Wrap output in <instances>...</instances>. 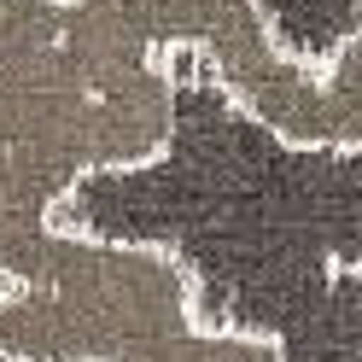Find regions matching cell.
I'll list each match as a JSON object with an SVG mask.
<instances>
[{"mask_svg": "<svg viewBox=\"0 0 362 362\" xmlns=\"http://www.w3.org/2000/svg\"><path fill=\"white\" fill-rule=\"evenodd\" d=\"M175 141L170 53L117 0H0V216L59 222L88 175L146 170Z\"/></svg>", "mask_w": 362, "mask_h": 362, "instance_id": "cell-1", "label": "cell"}, {"mask_svg": "<svg viewBox=\"0 0 362 362\" xmlns=\"http://www.w3.org/2000/svg\"><path fill=\"white\" fill-rule=\"evenodd\" d=\"M141 362H281V351L269 345V339H252V333H228V327H193L170 339V345H158L152 356Z\"/></svg>", "mask_w": 362, "mask_h": 362, "instance_id": "cell-5", "label": "cell"}, {"mask_svg": "<svg viewBox=\"0 0 362 362\" xmlns=\"http://www.w3.org/2000/svg\"><path fill=\"white\" fill-rule=\"evenodd\" d=\"M263 129H275L286 146H315V152H362V0L345 47L333 53L322 76L292 71L269 100L252 105Z\"/></svg>", "mask_w": 362, "mask_h": 362, "instance_id": "cell-4", "label": "cell"}, {"mask_svg": "<svg viewBox=\"0 0 362 362\" xmlns=\"http://www.w3.org/2000/svg\"><path fill=\"white\" fill-rule=\"evenodd\" d=\"M117 6L158 53H211V71L240 111H252L298 71V59L269 30L263 0H117Z\"/></svg>", "mask_w": 362, "mask_h": 362, "instance_id": "cell-3", "label": "cell"}, {"mask_svg": "<svg viewBox=\"0 0 362 362\" xmlns=\"http://www.w3.org/2000/svg\"><path fill=\"white\" fill-rule=\"evenodd\" d=\"M205 327L193 281L164 245H111L59 222L0 228V356L141 362Z\"/></svg>", "mask_w": 362, "mask_h": 362, "instance_id": "cell-2", "label": "cell"}]
</instances>
